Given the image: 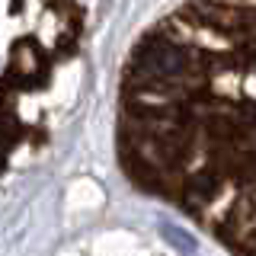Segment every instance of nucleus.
Wrapping results in <instances>:
<instances>
[]
</instances>
